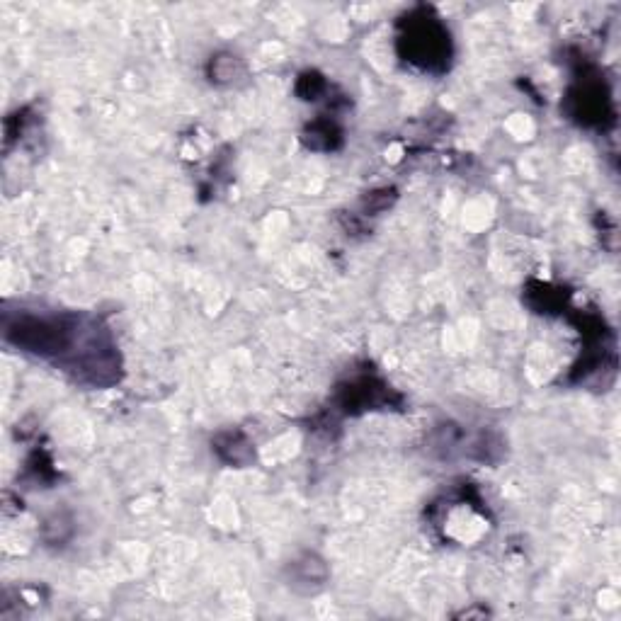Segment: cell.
Instances as JSON below:
<instances>
[{"instance_id":"ba28073f","label":"cell","mask_w":621,"mask_h":621,"mask_svg":"<svg viewBox=\"0 0 621 621\" xmlns=\"http://www.w3.org/2000/svg\"><path fill=\"white\" fill-rule=\"evenodd\" d=\"M326 88H328L326 81H323L318 73H304L299 85H296V93H299L304 100H318V95H321Z\"/></svg>"},{"instance_id":"7a4b0ae2","label":"cell","mask_w":621,"mask_h":621,"mask_svg":"<svg viewBox=\"0 0 621 621\" xmlns=\"http://www.w3.org/2000/svg\"><path fill=\"white\" fill-rule=\"evenodd\" d=\"M398 54L423 71L442 73L447 71L452 59V37L440 17L432 15V10L418 8L408 15V20L401 22Z\"/></svg>"},{"instance_id":"5b68a950","label":"cell","mask_w":621,"mask_h":621,"mask_svg":"<svg viewBox=\"0 0 621 621\" xmlns=\"http://www.w3.org/2000/svg\"><path fill=\"white\" fill-rule=\"evenodd\" d=\"M214 452L231 466H248L255 459L253 444L243 432H221L214 440Z\"/></svg>"},{"instance_id":"277c9868","label":"cell","mask_w":621,"mask_h":621,"mask_svg":"<svg viewBox=\"0 0 621 621\" xmlns=\"http://www.w3.org/2000/svg\"><path fill=\"white\" fill-rule=\"evenodd\" d=\"M568 102H571V115L580 124H588V127L597 124L600 127L605 122L609 98L600 81H580L568 95Z\"/></svg>"},{"instance_id":"6da1fadb","label":"cell","mask_w":621,"mask_h":621,"mask_svg":"<svg viewBox=\"0 0 621 621\" xmlns=\"http://www.w3.org/2000/svg\"><path fill=\"white\" fill-rule=\"evenodd\" d=\"M3 340L15 350L51 362L81 384L105 389L119 381V352L110 330L73 311H3Z\"/></svg>"},{"instance_id":"8992f818","label":"cell","mask_w":621,"mask_h":621,"mask_svg":"<svg viewBox=\"0 0 621 621\" xmlns=\"http://www.w3.org/2000/svg\"><path fill=\"white\" fill-rule=\"evenodd\" d=\"M207 76L214 85L229 88V85H238L243 78H246V66H243V61L238 59V56L229 54V51H221V54L209 59Z\"/></svg>"},{"instance_id":"52a82bcc","label":"cell","mask_w":621,"mask_h":621,"mask_svg":"<svg viewBox=\"0 0 621 621\" xmlns=\"http://www.w3.org/2000/svg\"><path fill=\"white\" fill-rule=\"evenodd\" d=\"M340 129L333 119H318L313 122L309 129L304 131V141L306 146L313 148V151H333L340 144Z\"/></svg>"},{"instance_id":"3957f363","label":"cell","mask_w":621,"mask_h":621,"mask_svg":"<svg viewBox=\"0 0 621 621\" xmlns=\"http://www.w3.org/2000/svg\"><path fill=\"white\" fill-rule=\"evenodd\" d=\"M328 563L313 551H304L287 566V585L299 595H316L328 583Z\"/></svg>"}]
</instances>
